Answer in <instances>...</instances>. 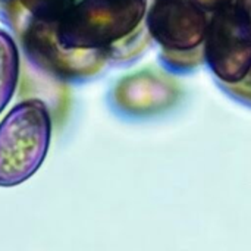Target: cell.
Listing matches in <instances>:
<instances>
[{
  "mask_svg": "<svg viewBox=\"0 0 251 251\" xmlns=\"http://www.w3.org/2000/svg\"><path fill=\"white\" fill-rule=\"evenodd\" d=\"M21 57L15 38L0 28V113L10 101L19 79Z\"/></svg>",
  "mask_w": 251,
  "mask_h": 251,
  "instance_id": "8",
  "label": "cell"
},
{
  "mask_svg": "<svg viewBox=\"0 0 251 251\" xmlns=\"http://www.w3.org/2000/svg\"><path fill=\"white\" fill-rule=\"evenodd\" d=\"M201 57H204V50L199 47L196 49H187V50H175V49H165L162 59L165 60L166 66H171L174 69H187L193 68L200 63Z\"/></svg>",
  "mask_w": 251,
  "mask_h": 251,
  "instance_id": "9",
  "label": "cell"
},
{
  "mask_svg": "<svg viewBox=\"0 0 251 251\" xmlns=\"http://www.w3.org/2000/svg\"><path fill=\"white\" fill-rule=\"evenodd\" d=\"M237 4H240L246 10V13L250 16L251 19V0H237Z\"/></svg>",
  "mask_w": 251,
  "mask_h": 251,
  "instance_id": "12",
  "label": "cell"
},
{
  "mask_svg": "<svg viewBox=\"0 0 251 251\" xmlns=\"http://www.w3.org/2000/svg\"><path fill=\"white\" fill-rule=\"evenodd\" d=\"M56 25L50 21H31L18 34L28 59L63 81H82L100 74L110 59V50L65 47L57 38Z\"/></svg>",
  "mask_w": 251,
  "mask_h": 251,
  "instance_id": "3",
  "label": "cell"
},
{
  "mask_svg": "<svg viewBox=\"0 0 251 251\" xmlns=\"http://www.w3.org/2000/svg\"><path fill=\"white\" fill-rule=\"evenodd\" d=\"M147 0H79L56 25L62 46L71 49H112L141 24Z\"/></svg>",
  "mask_w": 251,
  "mask_h": 251,
  "instance_id": "2",
  "label": "cell"
},
{
  "mask_svg": "<svg viewBox=\"0 0 251 251\" xmlns=\"http://www.w3.org/2000/svg\"><path fill=\"white\" fill-rule=\"evenodd\" d=\"M197 4H200L204 10H216L228 3H232V0H194Z\"/></svg>",
  "mask_w": 251,
  "mask_h": 251,
  "instance_id": "11",
  "label": "cell"
},
{
  "mask_svg": "<svg viewBox=\"0 0 251 251\" xmlns=\"http://www.w3.org/2000/svg\"><path fill=\"white\" fill-rule=\"evenodd\" d=\"M229 88L234 94L246 97L247 100H251V69L241 81L229 84Z\"/></svg>",
  "mask_w": 251,
  "mask_h": 251,
  "instance_id": "10",
  "label": "cell"
},
{
  "mask_svg": "<svg viewBox=\"0 0 251 251\" xmlns=\"http://www.w3.org/2000/svg\"><path fill=\"white\" fill-rule=\"evenodd\" d=\"M204 57L226 84L241 81L251 69V19L240 4L215 10L204 35Z\"/></svg>",
  "mask_w": 251,
  "mask_h": 251,
  "instance_id": "4",
  "label": "cell"
},
{
  "mask_svg": "<svg viewBox=\"0 0 251 251\" xmlns=\"http://www.w3.org/2000/svg\"><path fill=\"white\" fill-rule=\"evenodd\" d=\"M51 138L46 101L28 99L10 109L0 122V187L28 181L43 165Z\"/></svg>",
  "mask_w": 251,
  "mask_h": 251,
  "instance_id": "1",
  "label": "cell"
},
{
  "mask_svg": "<svg viewBox=\"0 0 251 251\" xmlns=\"http://www.w3.org/2000/svg\"><path fill=\"white\" fill-rule=\"evenodd\" d=\"M112 97L125 113L149 115L171 107L179 97V87L165 75L141 71L121 78Z\"/></svg>",
  "mask_w": 251,
  "mask_h": 251,
  "instance_id": "6",
  "label": "cell"
},
{
  "mask_svg": "<svg viewBox=\"0 0 251 251\" xmlns=\"http://www.w3.org/2000/svg\"><path fill=\"white\" fill-rule=\"evenodd\" d=\"M206 10L194 0H157L147 15L149 34L165 49H196L204 41Z\"/></svg>",
  "mask_w": 251,
  "mask_h": 251,
  "instance_id": "5",
  "label": "cell"
},
{
  "mask_svg": "<svg viewBox=\"0 0 251 251\" xmlns=\"http://www.w3.org/2000/svg\"><path fill=\"white\" fill-rule=\"evenodd\" d=\"M74 0H0V16L19 34L31 21L57 22Z\"/></svg>",
  "mask_w": 251,
  "mask_h": 251,
  "instance_id": "7",
  "label": "cell"
}]
</instances>
